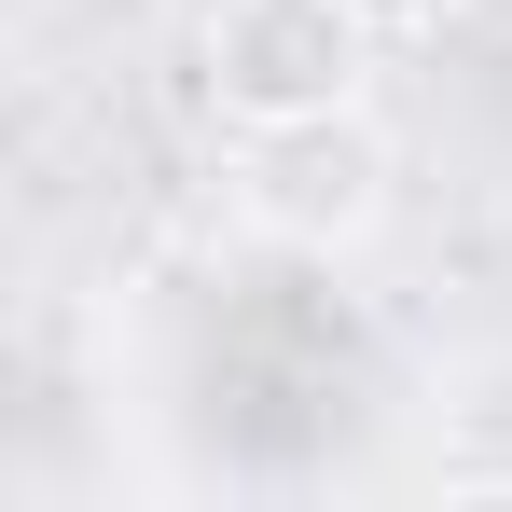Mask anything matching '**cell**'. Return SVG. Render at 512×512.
Instances as JSON below:
<instances>
[{
  "mask_svg": "<svg viewBox=\"0 0 512 512\" xmlns=\"http://www.w3.org/2000/svg\"><path fill=\"white\" fill-rule=\"evenodd\" d=\"M222 208L250 222L263 250H374L388 208H402V139L360 111H305V125H222Z\"/></svg>",
  "mask_w": 512,
  "mask_h": 512,
  "instance_id": "6da1fadb",
  "label": "cell"
},
{
  "mask_svg": "<svg viewBox=\"0 0 512 512\" xmlns=\"http://www.w3.org/2000/svg\"><path fill=\"white\" fill-rule=\"evenodd\" d=\"M388 28L360 0H208L194 14V84L222 125H305V111H360L374 97Z\"/></svg>",
  "mask_w": 512,
  "mask_h": 512,
  "instance_id": "7a4b0ae2",
  "label": "cell"
},
{
  "mask_svg": "<svg viewBox=\"0 0 512 512\" xmlns=\"http://www.w3.org/2000/svg\"><path fill=\"white\" fill-rule=\"evenodd\" d=\"M360 14H374V28H388V42H429V28H457V14H471V0H360Z\"/></svg>",
  "mask_w": 512,
  "mask_h": 512,
  "instance_id": "3957f363",
  "label": "cell"
}]
</instances>
